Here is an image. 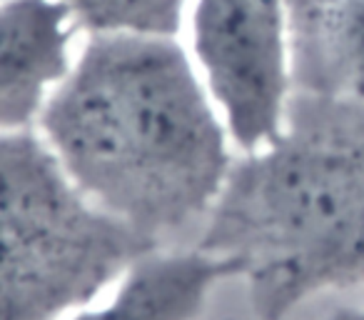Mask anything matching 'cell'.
Wrapping results in <instances>:
<instances>
[{
	"label": "cell",
	"mask_w": 364,
	"mask_h": 320,
	"mask_svg": "<svg viewBox=\"0 0 364 320\" xmlns=\"http://www.w3.org/2000/svg\"><path fill=\"white\" fill-rule=\"evenodd\" d=\"M38 133L97 208L157 248L208 218L235 163L228 125L177 36H87Z\"/></svg>",
	"instance_id": "6da1fadb"
},
{
	"label": "cell",
	"mask_w": 364,
	"mask_h": 320,
	"mask_svg": "<svg viewBox=\"0 0 364 320\" xmlns=\"http://www.w3.org/2000/svg\"><path fill=\"white\" fill-rule=\"evenodd\" d=\"M195 248L242 280L255 320L364 285V103L294 91L282 130L235 158Z\"/></svg>",
	"instance_id": "7a4b0ae2"
},
{
	"label": "cell",
	"mask_w": 364,
	"mask_h": 320,
	"mask_svg": "<svg viewBox=\"0 0 364 320\" xmlns=\"http://www.w3.org/2000/svg\"><path fill=\"white\" fill-rule=\"evenodd\" d=\"M160 250L100 210L41 133H0V320H63Z\"/></svg>",
	"instance_id": "3957f363"
},
{
	"label": "cell",
	"mask_w": 364,
	"mask_h": 320,
	"mask_svg": "<svg viewBox=\"0 0 364 320\" xmlns=\"http://www.w3.org/2000/svg\"><path fill=\"white\" fill-rule=\"evenodd\" d=\"M190 56L240 153L282 130L294 96L287 0H190Z\"/></svg>",
	"instance_id": "277c9868"
},
{
	"label": "cell",
	"mask_w": 364,
	"mask_h": 320,
	"mask_svg": "<svg viewBox=\"0 0 364 320\" xmlns=\"http://www.w3.org/2000/svg\"><path fill=\"white\" fill-rule=\"evenodd\" d=\"M77 31L63 0H0V133L38 125L75 61Z\"/></svg>",
	"instance_id": "5b68a950"
},
{
	"label": "cell",
	"mask_w": 364,
	"mask_h": 320,
	"mask_svg": "<svg viewBox=\"0 0 364 320\" xmlns=\"http://www.w3.org/2000/svg\"><path fill=\"white\" fill-rule=\"evenodd\" d=\"M294 91L364 103V0H287Z\"/></svg>",
	"instance_id": "8992f818"
},
{
	"label": "cell",
	"mask_w": 364,
	"mask_h": 320,
	"mask_svg": "<svg viewBox=\"0 0 364 320\" xmlns=\"http://www.w3.org/2000/svg\"><path fill=\"white\" fill-rule=\"evenodd\" d=\"M230 278L228 263L198 248L155 250L117 280L107 303L85 305L63 320H198L213 290Z\"/></svg>",
	"instance_id": "52a82bcc"
},
{
	"label": "cell",
	"mask_w": 364,
	"mask_h": 320,
	"mask_svg": "<svg viewBox=\"0 0 364 320\" xmlns=\"http://www.w3.org/2000/svg\"><path fill=\"white\" fill-rule=\"evenodd\" d=\"M85 36L140 33L177 36L190 0H63Z\"/></svg>",
	"instance_id": "ba28073f"
},
{
	"label": "cell",
	"mask_w": 364,
	"mask_h": 320,
	"mask_svg": "<svg viewBox=\"0 0 364 320\" xmlns=\"http://www.w3.org/2000/svg\"><path fill=\"white\" fill-rule=\"evenodd\" d=\"M324 320H364V305L362 308H342Z\"/></svg>",
	"instance_id": "9c48e42d"
}]
</instances>
